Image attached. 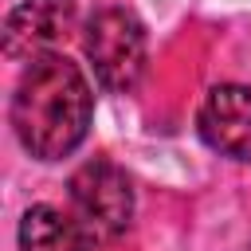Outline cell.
Listing matches in <instances>:
<instances>
[{"label":"cell","instance_id":"obj_3","mask_svg":"<svg viewBox=\"0 0 251 251\" xmlns=\"http://www.w3.org/2000/svg\"><path fill=\"white\" fill-rule=\"evenodd\" d=\"M86 59L94 67L98 86L106 90H133L145 75V27L126 8H98L86 20L82 35Z\"/></svg>","mask_w":251,"mask_h":251},{"label":"cell","instance_id":"obj_6","mask_svg":"<svg viewBox=\"0 0 251 251\" xmlns=\"http://www.w3.org/2000/svg\"><path fill=\"white\" fill-rule=\"evenodd\" d=\"M78 220L55 204H31L20 220V251H86Z\"/></svg>","mask_w":251,"mask_h":251},{"label":"cell","instance_id":"obj_5","mask_svg":"<svg viewBox=\"0 0 251 251\" xmlns=\"http://www.w3.org/2000/svg\"><path fill=\"white\" fill-rule=\"evenodd\" d=\"M196 126L216 153L251 165V86H239V82L212 86Z\"/></svg>","mask_w":251,"mask_h":251},{"label":"cell","instance_id":"obj_4","mask_svg":"<svg viewBox=\"0 0 251 251\" xmlns=\"http://www.w3.org/2000/svg\"><path fill=\"white\" fill-rule=\"evenodd\" d=\"M71 24H75V0H20L4 20V55L16 63L55 55Z\"/></svg>","mask_w":251,"mask_h":251},{"label":"cell","instance_id":"obj_1","mask_svg":"<svg viewBox=\"0 0 251 251\" xmlns=\"http://www.w3.org/2000/svg\"><path fill=\"white\" fill-rule=\"evenodd\" d=\"M8 118L20 145L35 161L71 157L86 141L94 118L90 82L67 55H43L20 75Z\"/></svg>","mask_w":251,"mask_h":251},{"label":"cell","instance_id":"obj_2","mask_svg":"<svg viewBox=\"0 0 251 251\" xmlns=\"http://www.w3.org/2000/svg\"><path fill=\"white\" fill-rule=\"evenodd\" d=\"M67 188H71V216L78 220L90 243H114L129 227L133 188H129V176L114 161L94 157L78 165Z\"/></svg>","mask_w":251,"mask_h":251}]
</instances>
